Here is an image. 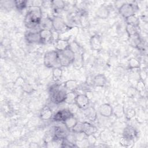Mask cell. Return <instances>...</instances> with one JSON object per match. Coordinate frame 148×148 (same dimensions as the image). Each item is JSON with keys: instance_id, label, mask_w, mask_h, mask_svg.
Instances as JSON below:
<instances>
[{"instance_id": "6da1fadb", "label": "cell", "mask_w": 148, "mask_h": 148, "mask_svg": "<svg viewBox=\"0 0 148 148\" xmlns=\"http://www.w3.org/2000/svg\"><path fill=\"white\" fill-rule=\"evenodd\" d=\"M42 18V12L40 8L31 6L24 17V24L29 29H33L39 25Z\"/></svg>"}, {"instance_id": "7a4b0ae2", "label": "cell", "mask_w": 148, "mask_h": 148, "mask_svg": "<svg viewBox=\"0 0 148 148\" xmlns=\"http://www.w3.org/2000/svg\"><path fill=\"white\" fill-rule=\"evenodd\" d=\"M66 94V90L65 87L58 84L53 85L50 88V100L55 104L65 102Z\"/></svg>"}, {"instance_id": "3957f363", "label": "cell", "mask_w": 148, "mask_h": 148, "mask_svg": "<svg viewBox=\"0 0 148 148\" xmlns=\"http://www.w3.org/2000/svg\"><path fill=\"white\" fill-rule=\"evenodd\" d=\"M43 62L45 66L49 68L61 67L58 51L52 50L46 53L43 58Z\"/></svg>"}, {"instance_id": "277c9868", "label": "cell", "mask_w": 148, "mask_h": 148, "mask_svg": "<svg viewBox=\"0 0 148 148\" xmlns=\"http://www.w3.org/2000/svg\"><path fill=\"white\" fill-rule=\"evenodd\" d=\"M58 53L61 66H68L73 62L75 54L69 47L64 50L58 51Z\"/></svg>"}, {"instance_id": "5b68a950", "label": "cell", "mask_w": 148, "mask_h": 148, "mask_svg": "<svg viewBox=\"0 0 148 148\" xmlns=\"http://www.w3.org/2000/svg\"><path fill=\"white\" fill-rule=\"evenodd\" d=\"M53 29L60 33L66 32L70 29V27L66 24L64 20L58 16H54L52 18Z\"/></svg>"}, {"instance_id": "8992f818", "label": "cell", "mask_w": 148, "mask_h": 148, "mask_svg": "<svg viewBox=\"0 0 148 148\" xmlns=\"http://www.w3.org/2000/svg\"><path fill=\"white\" fill-rule=\"evenodd\" d=\"M138 7L136 4L133 3H124L119 8V12L120 14L125 18L135 15Z\"/></svg>"}, {"instance_id": "52a82bcc", "label": "cell", "mask_w": 148, "mask_h": 148, "mask_svg": "<svg viewBox=\"0 0 148 148\" xmlns=\"http://www.w3.org/2000/svg\"><path fill=\"white\" fill-rule=\"evenodd\" d=\"M73 115L69 109H64L58 110L53 117V120L56 122H64L68 117Z\"/></svg>"}, {"instance_id": "ba28073f", "label": "cell", "mask_w": 148, "mask_h": 148, "mask_svg": "<svg viewBox=\"0 0 148 148\" xmlns=\"http://www.w3.org/2000/svg\"><path fill=\"white\" fill-rule=\"evenodd\" d=\"M89 98L85 94H77L75 99V103L80 109H85L89 104Z\"/></svg>"}, {"instance_id": "9c48e42d", "label": "cell", "mask_w": 148, "mask_h": 148, "mask_svg": "<svg viewBox=\"0 0 148 148\" xmlns=\"http://www.w3.org/2000/svg\"><path fill=\"white\" fill-rule=\"evenodd\" d=\"M39 35L41 43H49L51 42H54L52 30L41 29L39 31Z\"/></svg>"}, {"instance_id": "30bf717a", "label": "cell", "mask_w": 148, "mask_h": 148, "mask_svg": "<svg viewBox=\"0 0 148 148\" xmlns=\"http://www.w3.org/2000/svg\"><path fill=\"white\" fill-rule=\"evenodd\" d=\"M26 40L29 43H41V40L39 35V31H30L27 32L25 35Z\"/></svg>"}, {"instance_id": "8fae6325", "label": "cell", "mask_w": 148, "mask_h": 148, "mask_svg": "<svg viewBox=\"0 0 148 148\" xmlns=\"http://www.w3.org/2000/svg\"><path fill=\"white\" fill-rule=\"evenodd\" d=\"M90 44L91 49L95 51H100L102 49L101 38L98 34L92 35L90 39Z\"/></svg>"}, {"instance_id": "7c38bea8", "label": "cell", "mask_w": 148, "mask_h": 148, "mask_svg": "<svg viewBox=\"0 0 148 148\" xmlns=\"http://www.w3.org/2000/svg\"><path fill=\"white\" fill-rule=\"evenodd\" d=\"M82 131L87 136L94 134L97 131V127L91 123L84 121L82 123Z\"/></svg>"}, {"instance_id": "4fadbf2b", "label": "cell", "mask_w": 148, "mask_h": 148, "mask_svg": "<svg viewBox=\"0 0 148 148\" xmlns=\"http://www.w3.org/2000/svg\"><path fill=\"white\" fill-rule=\"evenodd\" d=\"M99 114L105 117H109L113 114V108L109 103H103L99 108Z\"/></svg>"}, {"instance_id": "5bb4252c", "label": "cell", "mask_w": 148, "mask_h": 148, "mask_svg": "<svg viewBox=\"0 0 148 148\" xmlns=\"http://www.w3.org/2000/svg\"><path fill=\"white\" fill-rule=\"evenodd\" d=\"M53 131H54V139L56 140H61L65 139L69 134L66 130H65L64 128L60 126L55 127Z\"/></svg>"}, {"instance_id": "9a60e30c", "label": "cell", "mask_w": 148, "mask_h": 148, "mask_svg": "<svg viewBox=\"0 0 148 148\" xmlns=\"http://www.w3.org/2000/svg\"><path fill=\"white\" fill-rule=\"evenodd\" d=\"M69 40L67 39L59 38L54 42L55 47L57 51H62L68 49L69 46Z\"/></svg>"}, {"instance_id": "2e32d148", "label": "cell", "mask_w": 148, "mask_h": 148, "mask_svg": "<svg viewBox=\"0 0 148 148\" xmlns=\"http://www.w3.org/2000/svg\"><path fill=\"white\" fill-rule=\"evenodd\" d=\"M84 110V116L90 121H94L97 117V113L93 107H87Z\"/></svg>"}, {"instance_id": "e0dca14e", "label": "cell", "mask_w": 148, "mask_h": 148, "mask_svg": "<svg viewBox=\"0 0 148 148\" xmlns=\"http://www.w3.org/2000/svg\"><path fill=\"white\" fill-rule=\"evenodd\" d=\"M137 134H138L137 131L134 127L128 125L124 128L123 131V136L134 139L136 137Z\"/></svg>"}, {"instance_id": "ac0fdd59", "label": "cell", "mask_w": 148, "mask_h": 148, "mask_svg": "<svg viewBox=\"0 0 148 148\" xmlns=\"http://www.w3.org/2000/svg\"><path fill=\"white\" fill-rule=\"evenodd\" d=\"M92 83L95 86L103 87L106 83V78L103 74L97 75L93 78Z\"/></svg>"}, {"instance_id": "d6986e66", "label": "cell", "mask_w": 148, "mask_h": 148, "mask_svg": "<svg viewBox=\"0 0 148 148\" xmlns=\"http://www.w3.org/2000/svg\"><path fill=\"white\" fill-rule=\"evenodd\" d=\"M39 26L41 29L52 30L53 29V23L52 19L50 17H42Z\"/></svg>"}, {"instance_id": "ffe728a7", "label": "cell", "mask_w": 148, "mask_h": 148, "mask_svg": "<svg viewBox=\"0 0 148 148\" xmlns=\"http://www.w3.org/2000/svg\"><path fill=\"white\" fill-rule=\"evenodd\" d=\"M65 127L68 130H73L78 123V121L73 115L68 117L64 122H63Z\"/></svg>"}, {"instance_id": "44dd1931", "label": "cell", "mask_w": 148, "mask_h": 148, "mask_svg": "<svg viewBox=\"0 0 148 148\" xmlns=\"http://www.w3.org/2000/svg\"><path fill=\"white\" fill-rule=\"evenodd\" d=\"M109 13H110V12L109 9L106 6L103 5L99 7L98 9L97 10L96 16L98 18L105 19L108 18V17L109 15Z\"/></svg>"}, {"instance_id": "7402d4cb", "label": "cell", "mask_w": 148, "mask_h": 148, "mask_svg": "<svg viewBox=\"0 0 148 148\" xmlns=\"http://www.w3.org/2000/svg\"><path fill=\"white\" fill-rule=\"evenodd\" d=\"M52 117V111L51 109L46 106L43 107L40 112V117L43 120H47Z\"/></svg>"}, {"instance_id": "603a6c76", "label": "cell", "mask_w": 148, "mask_h": 148, "mask_svg": "<svg viewBox=\"0 0 148 148\" xmlns=\"http://www.w3.org/2000/svg\"><path fill=\"white\" fill-rule=\"evenodd\" d=\"M142 41V39L139 34H135L128 36V42L131 46L137 48L139 44Z\"/></svg>"}, {"instance_id": "cb8c5ba5", "label": "cell", "mask_w": 148, "mask_h": 148, "mask_svg": "<svg viewBox=\"0 0 148 148\" xmlns=\"http://www.w3.org/2000/svg\"><path fill=\"white\" fill-rule=\"evenodd\" d=\"M78 83L75 80H68L66 81L64 84V87L66 90L69 91H75L78 87Z\"/></svg>"}, {"instance_id": "d4e9b609", "label": "cell", "mask_w": 148, "mask_h": 148, "mask_svg": "<svg viewBox=\"0 0 148 148\" xmlns=\"http://www.w3.org/2000/svg\"><path fill=\"white\" fill-rule=\"evenodd\" d=\"M53 79L54 82H58L60 80L62 76V70L61 67H56L53 68L52 71Z\"/></svg>"}, {"instance_id": "484cf974", "label": "cell", "mask_w": 148, "mask_h": 148, "mask_svg": "<svg viewBox=\"0 0 148 148\" xmlns=\"http://www.w3.org/2000/svg\"><path fill=\"white\" fill-rule=\"evenodd\" d=\"M120 144L123 147H131L134 145V139L123 136L120 140Z\"/></svg>"}, {"instance_id": "4316f807", "label": "cell", "mask_w": 148, "mask_h": 148, "mask_svg": "<svg viewBox=\"0 0 148 148\" xmlns=\"http://www.w3.org/2000/svg\"><path fill=\"white\" fill-rule=\"evenodd\" d=\"M51 6L56 10H60L64 9L65 7V2L63 1L54 0L51 1Z\"/></svg>"}, {"instance_id": "83f0119b", "label": "cell", "mask_w": 148, "mask_h": 148, "mask_svg": "<svg viewBox=\"0 0 148 148\" xmlns=\"http://www.w3.org/2000/svg\"><path fill=\"white\" fill-rule=\"evenodd\" d=\"M125 20L127 24L132 25L135 27H139V20L135 15H132L131 16H130L126 18Z\"/></svg>"}, {"instance_id": "f1b7e54d", "label": "cell", "mask_w": 148, "mask_h": 148, "mask_svg": "<svg viewBox=\"0 0 148 148\" xmlns=\"http://www.w3.org/2000/svg\"><path fill=\"white\" fill-rule=\"evenodd\" d=\"M139 27H135L132 25H130V24H127L126 25L125 27V31L129 36L131 35H133L135 34H139V31H138V28Z\"/></svg>"}, {"instance_id": "f546056e", "label": "cell", "mask_w": 148, "mask_h": 148, "mask_svg": "<svg viewBox=\"0 0 148 148\" xmlns=\"http://www.w3.org/2000/svg\"><path fill=\"white\" fill-rule=\"evenodd\" d=\"M69 48L75 54H79L81 53V47L79 45L75 40H72V42H69Z\"/></svg>"}, {"instance_id": "4dcf8cb0", "label": "cell", "mask_w": 148, "mask_h": 148, "mask_svg": "<svg viewBox=\"0 0 148 148\" xmlns=\"http://www.w3.org/2000/svg\"><path fill=\"white\" fill-rule=\"evenodd\" d=\"M76 95L77 94H76L74 91H70L69 92H67L65 102L71 105L75 103V99L76 97Z\"/></svg>"}, {"instance_id": "1f68e13d", "label": "cell", "mask_w": 148, "mask_h": 148, "mask_svg": "<svg viewBox=\"0 0 148 148\" xmlns=\"http://www.w3.org/2000/svg\"><path fill=\"white\" fill-rule=\"evenodd\" d=\"M14 6L18 10H22L28 6V1H14Z\"/></svg>"}, {"instance_id": "d6a6232c", "label": "cell", "mask_w": 148, "mask_h": 148, "mask_svg": "<svg viewBox=\"0 0 148 148\" xmlns=\"http://www.w3.org/2000/svg\"><path fill=\"white\" fill-rule=\"evenodd\" d=\"M128 66L131 69H139L140 67V62L137 59L135 58H132L129 61Z\"/></svg>"}, {"instance_id": "836d02e7", "label": "cell", "mask_w": 148, "mask_h": 148, "mask_svg": "<svg viewBox=\"0 0 148 148\" xmlns=\"http://www.w3.org/2000/svg\"><path fill=\"white\" fill-rule=\"evenodd\" d=\"M124 114H125L127 119L130 120L135 117L136 113H135V110L133 108H128L125 111L124 110Z\"/></svg>"}, {"instance_id": "e575fe53", "label": "cell", "mask_w": 148, "mask_h": 148, "mask_svg": "<svg viewBox=\"0 0 148 148\" xmlns=\"http://www.w3.org/2000/svg\"><path fill=\"white\" fill-rule=\"evenodd\" d=\"M79 21L83 27H86L88 24V20L85 13H82L79 17Z\"/></svg>"}, {"instance_id": "d590c367", "label": "cell", "mask_w": 148, "mask_h": 148, "mask_svg": "<svg viewBox=\"0 0 148 148\" xmlns=\"http://www.w3.org/2000/svg\"><path fill=\"white\" fill-rule=\"evenodd\" d=\"M116 116H118L119 117H121L122 115L124 113V108L121 105H118L116 107V109H113V113Z\"/></svg>"}, {"instance_id": "8d00e7d4", "label": "cell", "mask_w": 148, "mask_h": 148, "mask_svg": "<svg viewBox=\"0 0 148 148\" xmlns=\"http://www.w3.org/2000/svg\"><path fill=\"white\" fill-rule=\"evenodd\" d=\"M136 87H137L138 90L139 92H142L143 91H144L146 88V86H145L143 80H142L141 79H139L138 81V83H137Z\"/></svg>"}, {"instance_id": "74e56055", "label": "cell", "mask_w": 148, "mask_h": 148, "mask_svg": "<svg viewBox=\"0 0 148 148\" xmlns=\"http://www.w3.org/2000/svg\"><path fill=\"white\" fill-rule=\"evenodd\" d=\"M87 141L89 145H92L96 143L97 139L95 136H94V134L90 135L87 136Z\"/></svg>"}]
</instances>
